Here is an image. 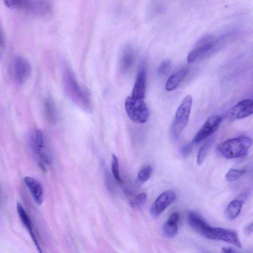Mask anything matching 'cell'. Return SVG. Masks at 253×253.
<instances>
[{
    "label": "cell",
    "instance_id": "16",
    "mask_svg": "<svg viewBox=\"0 0 253 253\" xmlns=\"http://www.w3.org/2000/svg\"><path fill=\"white\" fill-rule=\"evenodd\" d=\"M188 72V68H184L171 75L166 83V89L168 91H172L176 89L186 77Z\"/></svg>",
    "mask_w": 253,
    "mask_h": 253
},
{
    "label": "cell",
    "instance_id": "21",
    "mask_svg": "<svg viewBox=\"0 0 253 253\" xmlns=\"http://www.w3.org/2000/svg\"><path fill=\"white\" fill-rule=\"evenodd\" d=\"M245 172V169H231L226 174L225 178L228 181H234L240 178Z\"/></svg>",
    "mask_w": 253,
    "mask_h": 253
},
{
    "label": "cell",
    "instance_id": "28",
    "mask_svg": "<svg viewBox=\"0 0 253 253\" xmlns=\"http://www.w3.org/2000/svg\"><path fill=\"white\" fill-rule=\"evenodd\" d=\"M245 232L247 235H251L253 233V223L248 225L245 228Z\"/></svg>",
    "mask_w": 253,
    "mask_h": 253
},
{
    "label": "cell",
    "instance_id": "20",
    "mask_svg": "<svg viewBox=\"0 0 253 253\" xmlns=\"http://www.w3.org/2000/svg\"><path fill=\"white\" fill-rule=\"evenodd\" d=\"M214 139L211 137L209 138L200 148L197 154V162L199 165L202 164L204 161L206 155L211 148Z\"/></svg>",
    "mask_w": 253,
    "mask_h": 253
},
{
    "label": "cell",
    "instance_id": "18",
    "mask_svg": "<svg viewBox=\"0 0 253 253\" xmlns=\"http://www.w3.org/2000/svg\"><path fill=\"white\" fill-rule=\"evenodd\" d=\"M244 202L237 198L228 205L225 211L226 215L229 219H234L240 214Z\"/></svg>",
    "mask_w": 253,
    "mask_h": 253
},
{
    "label": "cell",
    "instance_id": "27",
    "mask_svg": "<svg viewBox=\"0 0 253 253\" xmlns=\"http://www.w3.org/2000/svg\"><path fill=\"white\" fill-rule=\"evenodd\" d=\"M193 145L192 143H187L183 146L180 150V153L181 155L183 157L188 156L192 151Z\"/></svg>",
    "mask_w": 253,
    "mask_h": 253
},
{
    "label": "cell",
    "instance_id": "23",
    "mask_svg": "<svg viewBox=\"0 0 253 253\" xmlns=\"http://www.w3.org/2000/svg\"><path fill=\"white\" fill-rule=\"evenodd\" d=\"M152 172V168L151 166L148 165L141 169L138 173L137 178L141 182L147 181L151 177Z\"/></svg>",
    "mask_w": 253,
    "mask_h": 253
},
{
    "label": "cell",
    "instance_id": "15",
    "mask_svg": "<svg viewBox=\"0 0 253 253\" xmlns=\"http://www.w3.org/2000/svg\"><path fill=\"white\" fill-rule=\"evenodd\" d=\"M146 72L142 66L139 70L132 88L131 96L137 99H143L146 90Z\"/></svg>",
    "mask_w": 253,
    "mask_h": 253
},
{
    "label": "cell",
    "instance_id": "17",
    "mask_svg": "<svg viewBox=\"0 0 253 253\" xmlns=\"http://www.w3.org/2000/svg\"><path fill=\"white\" fill-rule=\"evenodd\" d=\"M45 117L47 122L51 125L56 124L58 113L54 101L51 98H47L44 105Z\"/></svg>",
    "mask_w": 253,
    "mask_h": 253
},
{
    "label": "cell",
    "instance_id": "6",
    "mask_svg": "<svg viewBox=\"0 0 253 253\" xmlns=\"http://www.w3.org/2000/svg\"><path fill=\"white\" fill-rule=\"evenodd\" d=\"M219 46L217 38L211 34H206L196 42L194 48L187 55L188 63H192L210 53Z\"/></svg>",
    "mask_w": 253,
    "mask_h": 253
},
{
    "label": "cell",
    "instance_id": "1",
    "mask_svg": "<svg viewBox=\"0 0 253 253\" xmlns=\"http://www.w3.org/2000/svg\"><path fill=\"white\" fill-rule=\"evenodd\" d=\"M63 83L65 92L69 98L82 109L90 112L92 107L89 98L79 86L73 73L68 67L63 73Z\"/></svg>",
    "mask_w": 253,
    "mask_h": 253
},
{
    "label": "cell",
    "instance_id": "24",
    "mask_svg": "<svg viewBox=\"0 0 253 253\" xmlns=\"http://www.w3.org/2000/svg\"><path fill=\"white\" fill-rule=\"evenodd\" d=\"M28 0H3L5 5L11 9L16 8L27 5Z\"/></svg>",
    "mask_w": 253,
    "mask_h": 253
},
{
    "label": "cell",
    "instance_id": "8",
    "mask_svg": "<svg viewBox=\"0 0 253 253\" xmlns=\"http://www.w3.org/2000/svg\"><path fill=\"white\" fill-rule=\"evenodd\" d=\"M221 121L222 118L218 115L209 117L194 137L192 143H199L211 136L218 129Z\"/></svg>",
    "mask_w": 253,
    "mask_h": 253
},
{
    "label": "cell",
    "instance_id": "3",
    "mask_svg": "<svg viewBox=\"0 0 253 253\" xmlns=\"http://www.w3.org/2000/svg\"><path fill=\"white\" fill-rule=\"evenodd\" d=\"M29 144L33 155L42 167L50 164L52 155L43 132L40 129L32 131L29 137Z\"/></svg>",
    "mask_w": 253,
    "mask_h": 253
},
{
    "label": "cell",
    "instance_id": "12",
    "mask_svg": "<svg viewBox=\"0 0 253 253\" xmlns=\"http://www.w3.org/2000/svg\"><path fill=\"white\" fill-rule=\"evenodd\" d=\"M24 181L35 203L41 205L43 201V190L41 183L37 179L30 176L25 177Z\"/></svg>",
    "mask_w": 253,
    "mask_h": 253
},
{
    "label": "cell",
    "instance_id": "26",
    "mask_svg": "<svg viewBox=\"0 0 253 253\" xmlns=\"http://www.w3.org/2000/svg\"><path fill=\"white\" fill-rule=\"evenodd\" d=\"M147 194L146 193L142 192L138 194L135 198L134 204L138 207L143 206L147 200Z\"/></svg>",
    "mask_w": 253,
    "mask_h": 253
},
{
    "label": "cell",
    "instance_id": "7",
    "mask_svg": "<svg viewBox=\"0 0 253 253\" xmlns=\"http://www.w3.org/2000/svg\"><path fill=\"white\" fill-rule=\"evenodd\" d=\"M143 99L128 96L125 101V106L127 116L137 124H143L149 118V111Z\"/></svg>",
    "mask_w": 253,
    "mask_h": 253
},
{
    "label": "cell",
    "instance_id": "9",
    "mask_svg": "<svg viewBox=\"0 0 253 253\" xmlns=\"http://www.w3.org/2000/svg\"><path fill=\"white\" fill-rule=\"evenodd\" d=\"M31 71V66L28 60L21 56L15 57L13 73L14 80L17 84H22L26 82L30 77Z\"/></svg>",
    "mask_w": 253,
    "mask_h": 253
},
{
    "label": "cell",
    "instance_id": "25",
    "mask_svg": "<svg viewBox=\"0 0 253 253\" xmlns=\"http://www.w3.org/2000/svg\"><path fill=\"white\" fill-rule=\"evenodd\" d=\"M171 67V62L169 60L163 61L158 69V73L160 75L166 74L170 70Z\"/></svg>",
    "mask_w": 253,
    "mask_h": 253
},
{
    "label": "cell",
    "instance_id": "5",
    "mask_svg": "<svg viewBox=\"0 0 253 253\" xmlns=\"http://www.w3.org/2000/svg\"><path fill=\"white\" fill-rule=\"evenodd\" d=\"M192 104V96L188 95L185 97L179 106L171 126V132L174 138L178 137L186 126L189 120Z\"/></svg>",
    "mask_w": 253,
    "mask_h": 253
},
{
    "label": "cell",
    "instance_id": "19",
    "mask_svg": "<svg viewBox=\"0 0 253 253\" xmlns=\"http://www.w3.org/2000/svg\"><path fill=\"white\" fill-rule=\"evenodd\" d=\"M178 222L168 218L163 225V232L169 238L174 237L178 231Z\"/></svg>",
    "mask_w": 253,
    "mask_h": 253
},
{
    "label": "cell",
    "instance_id": "22",
    "mask_svg": "<svg viewBox=\"0 0 253 253\" xmlns=\"http://www.w3.org/2000/svg\"><path fill=\"white\" fill-rule=\"evenodd\" d=\"M111 169L114 178L119 182H122V180L120 177L119 171V161L117 156L112 154Z\"/></svg>",
    "mask_w": 253,
    "mask_h": 253
},
{
    "label": "cell",
    "instance_id": "10",
    "mask_svg": "<svg viewBox=\"0 0 253 253\" xmlns=\"http://www.w3.org/2000/svg\"><path fill=\"white\" fill-rule=\"evenodd\" d=\"M175 193L168 190L161 193L155 200L150 208V213L154 217L159 216L175 200Z\"/></svg>",
    "mask_w": 253,
    "mask_h": 253
},
{
    "label": "cell",
    "instance_id": "13",
    "mask_svg": "<svg viewBox=\"0 0 253 253\" xmlns=\"http://www.w3.org/2000/svg\"><path fill=\"white\" fill-rule=\"evenodd\" d=\"M17 211L23 225L28 231L35 246L39 252H42L40 245L35 233L32 222L25 209L20 203L17 204Z\"/></svg>",
    "mask_w": 253,
    "mask_h": 253
},
{
    "label": "cell",
    "instance_id": "14",
    "mask_svg": "<svg viewBox=\"0 0 253 253\" xmlns=\"http://www.w3.org/2000/svg\"><path fill=\"white\" fill-rule=\"evenodd\" d=\"M135 53L133 48L127 45L123 48L120 59L119 67L123 73L127 72L133 66L135 61Z\"/></svg>",
    "mask_w": 253,
    "mask_h": 253
},
{
    "label": "cell",
    "instance_id": "2",
    "mask_svg": "<svg viewBox=\"0 0 253 253\" xmlns=\"http://www.w3.org/2000/svg\"><path fill=\"white\" fill-rule=\"evenodd\" d=\"M252 144L247 136H241L226 140L217 147L218 152L224 158L232 159L245 156Z\"/></svg>",
    "mask_w": 253,
    "mask_h": 253
},
{
    "label": "cell",
    "instance_id": "11",
    "mask_svg": "<svg viewBox=\"0 0 253 253\" xmlns=\"http://www.w3.org/2000/svg\"><path fill=\"white\" fill-rule=\"evenodd\" d=\"M253 113V101L251 99L243 100L227 112V117L232 120L242 119L250 116Z\"/></svg>",
    "mask_w": 253,
    "mask_h": 253
},
{
    "label": "cell",
    "instance_id": "29",
    "mask_svg": "<svg viewBox=\"0 0 253 253\" xmlns=\"http://www.w3.org/2000/svg\"><path fill=\"white\" fill-rule=\"evenodd\" d=\"M222 252L226 253H233L236 252V251L233 249L229 247H223L222 248Z\"/></svg>",
    "mask_w": 253,
    "mask_h": 253
},
{
    "label": "cell",
    "instance_id": "4",
    "mask_svg": "<svg viewBox=\"0 0 253 253\" xmlns=\"http://www.w3.org/2000/svg\"><path fill=\"white\" fill-rule=\"evenodd\" d=\"M187 221L190 226L203 236L211 240H222L224 228L211 226L198 213L188 212Z\"/></svg>",
    "mask_w": 253,
    "mask_h": 253
},
{
    "label": "cell",
    "instance_id": "30",
    "mask_svg": "<svg viewBox=\"0 0 253 253\" xmlns=\"http://www.w3.org/2000/svg\"><path fill=\"white\" fill-rule=\"evenodd\" d=\"M1 44V40L0 36V45Z\"/></svg>",
    "mask_w": 253,
    "mask_h": 253
}]
</instances>
